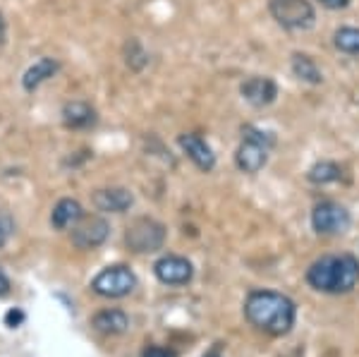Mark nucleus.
Here are the masks:
<instances>
[{
  "instance_id": "nucleus-1",
  "label": "nucleus",
  "mask_w": 359,
  "mask_h": 357,
  "mask_svg": "<svg viewBox=\"0 0 359 357\" xmlns=\"http://www.w3.org/2000/svg\"><path fill=\"white\" fill-rule=\"evenodd\" d=\"M245 316L254 329L269 333V336H285L292 331L297 307L290 297L271 290L249 292L245 302Z\"/></svg>"
},
{
  "instance_id": "nucleus-2",
  "label": "nucleus",
  "mask_w": 359,
  "mask_h": 357,
  "mask_svg": "<svg viewBox=\"0 0 359 357\" xmlns=\"http://www.w3.org/2000/svg\"><path fill=\"white\" fill-rule=\"evenodd\" d=\"M306 283L318 292H328V295L350 292L359 283V262L352 255L321 257L306 271Z\"/></svg>"
},
{
  "instance_id": "nucleus-3",
  "label": "nucleus",
  "mask_w": 359,
  "mask_h": 357,
  "mask_svg": "<svg viewBox=\"0 0 359 357\" xmlns=\"http://www.w3.org/2000/svg\"><path fill=\"white\" fill-rule=\"evenodd\" d=\"M273 147V137L262 130L245 128L242 144L235 154V163L242 173H259L269 161V149Z\"/></svg>"
},
{
  "instance_id": "nucleus-4",
  "label": "nucleus",
  "mask_w": 359,
  "mask_h": 357,
  "mask_svg": "<svg viewBox=\"0 0 359 357\" xmlns=\"http://www.w3.org/2000/svg\"><path fill=\"white\" fill-rule=\"evenodd\" d=\"M125 243L130 250L147 255V252H156L165 245V228L154 218H137L125 233Z\"/></svg>"
},
{
  "instance_id": "nucleus-5",
  "label": "nucleus",
  "mask_w": 359,
  "mask_h": 357,
  "mask_svg": "<svg viewBox=\"0 0 359 357\" xmlns=\"http://www.w3.org/2000/svg\"><path fill=\"white\" fill-rule=\"evenodd\" d=\"M269 10L278 25L285 29H309L316 20L309 0H271Z\"/></svg>"
},
{
  "instance_id": "nucleus-6",
  "label": "nucleus",
  "mask_w": 359,
  "mask_h": 357,
  "mask_svg": "<svg viewBox=\"0 0 359 357\" xmlns=\"http://www.w3.org/2000/svg\"><path fill=\"white\" fill-rule=\"evenodd\" d=\"M137 285V276L130 271L127 267H108L94 278L91 290L101 297H125L135 290Z\"/></svg>"
},
{
  "instance_id": "nucleus-7",
  "label": "nucleus",
  "mask_w": 359,
  "mask_h": 357,
  "mask_svg": "<svg viewBox=\"0 0 359 357\" xmlns=\"http://www.w3.org/2000/svg\"><path fill=\"white\" fill-rule=\"evenodd\" d=\"M311 226L318 235H340L350 228V214L338 201H321L311 211Z\"/></svg>"
},
{
  "instance_id": "nucleus-8",
  "label": "nucleus",
  "mask_w": 359,
  "mask_h": 357,
  "mask_svg": "<svg viewBox=\"0 0 359 357\" xmlns=\"http://www.w3.org/2000/svg\"><path fill=\"white\" fill-rule=\"evenodd\" d=\"M111 235V226L101 216H82V221L72 228V245L79 250H94L103 245Z\"/></svg>"
},
{
  "instance_id": "nucleus-9",
  "label": "nucleus",
  "mask_w": 359,
  "mask_h": 357,
  "mask_svg": "<svg viewBox=\"0 0 359 357\" xmlns=\"http://www.w3.org/2000/svg\"><path fill=\"white\" fill-rule=\"evenodd\" d=\"M154 274H156V278L165 285H184L192 281L194 269L184 257L168 255V257H161L158 262L154 264Z\"/></svg>"
},
{
  "instance_id": "nucleus-10",
  "label": "nucleus",
  "mask_w": 359,
  "mask_h": 357,
  "mask_svg": "<svg viewBox=\"0 0 359 357\" xmlns=\"http://www.w3.org/2000/svg\"><path fill=\"white\" fill-rule=\"evenodd\" d=\"M177 144L199 170L208 173V170L216 168V154L211 151V147L206 144V140H201L199 135H180Z\"/></svg>"
},
{
  "instance_id": "nucleus-11",
  "label": "nucleus",
  "mask_w": 359,
  "mask_h": 357,
  "mask_svg": "<svg viewBox=\"0 0 359 357\" xmlns=\"http://www.w3.org/2000/svg\"><path fill=\"white\" fill-rule=\"evenodd\" d=\"M242 96L257 108L271 106L278 96V84L271 77H249L245 84L240 86Z\"/></svg>"
},
{
  "instance_id": "nucleus-12",
  "label": "nucleus",
  "mask_w": 359,
  "mask_h": 357,
  "mask_svg": "<svg viewBox=\"0 0 359 357\" xmlns=\"http://www.w3.org/2000/svg\"><path fill=\"white\" fill-rule=\"evenodd\" d=\"M132 204H135V197L125 187H106L94 192V206L106 214H125Z\"/></svg>"
},
{
  "instance_id": "nucleus-13",
  "label": "nucleus",
  "mask_w": 359,
  "mask_h": 357,
  "mask_svg": "<svg viewBox=\"0 0 359 357\" xmlns=\"http://www.w3.org/2000/svg\"><path fill=\"white\" fill-rule=\"evenodd\" d=\"M91 326L103 336H120L130 329V319L123 309H103L91 319Z\"/></svg>"
},
{
  "instance_id": "nucleus-14",
  "label": "nucleus",
  "mask_w": 359,
  "mask_h": 357,
  "mask_svg": "<svg viewBox=\"0 0 359 357\" xmlns=\"http://www.w3.org/2000/svg\"><path fill=\"white\" fill-rule=\"evenodd\" d=\"M84 216V209L77 199H60L53 206V214H50V223L55 230H67L74 228Z\"/></svg>"
},
{
  "instance_id": "nucleus-15",
  "label": "nucleus",
  "mask_w": 359,
  "mask_h": 357,
  "mask_svg": "<svg viewBox=\"0 0 359 357\" xmlns=\"http://www.w3.org/2000/svg\"><path fill=\"white\" fill-rule=\"evenodd\" d=\"M62 123L72 130H86L96 123V111L84 101H72L62 108Z\"/></svg>"
},
{
  "instance_id": "nucleus-16",
  "label": "nucleus",
  "mask_w": 359,
  "mask_h": 357,
  "mask_svg": "<svg viewBox=\"0 0 359 357\" xmlns=\"http://www.w3.org/2000/svg\"><path fill=\"white\" fill-rule=\"evenodd\" d=\"M57 70H60V65H57L53 58H41V60H36L25 72V77H22V84H25L27 91H34V89H39V86H41L46 79L53 77Z\"/></svg>"
},
{
  "instance_id": "nucleus-17",
  "label": "nucleus",
  "mask_w": 359,
  "mask_h": 357,
  "mask_svg": "<svg viewBox=\"0 0 359 357\" xmlns=\"http://www.w3.org/2000/svg\"><path fill=\"white\" fill-rule=\"evenodd\" d=\"M292 72L297 74L302 82H309V84H321V79H323V74L314 62V58L302 55V53L292 55Z\"/></svg>"
},
{
  "instance_id": "nucleus-18",
  "label": "nucleus",
  "mask_w": 359,
  "mask_h": 357,
  "mask_svg": "<svg viewBox=\"0 0 359 357\" xmlns=\"http://www.w3.org/2000/svg\"><path fill=\"white\" fill-rule=\"evenodd\" d=\"M343 177V168L333 161H318L309 168V180L316 182V185H328V182H335Z\"/></svg>"
},
{
  "instance_id": "nucleus-19",
  "label": "nucleus",
  "mask_w": 359,
  "mask_h": 357,
  "mask_svg": "<svg viewBox=\"0 0 359 357\" xmlns=\"http://www.w3.org/2000/svg\"><path fill=\"white\" fill-rule=\"evenodd\" d=\"M335 48L343 53L359 55V29L357 27H343L335 32Z\"/></svg>"
},
{
  "instance_id": "nucleus-20",
  "label": "nucleus",
  "mask_w": 359,
  "mask_h": 357,
  "mask_svg": "<svg viewBox=\"0 0 359 357\" xmlns=\"http://www.w3.org/2000/svg\"><path fill=\"white\" fill-rule=\"evenodd\" d=\"M142 357H177L175 350H168V348H161V345H151L142 353Z\"/></svg>"
},
{
  "instance_id": "nucleus-21",
  "label": "nucleus",
  "mask_w": 359,
  "mask_h": 357,
  "mask_svg": "<svg viewBox=\"0 0 359 357\" xmlns=\"http://www.w3.org/2000/svg\"><path fill=\"white\" fill-rule=\"evenodd\" d=\"M318 3L323 5V8H328V10H343L350 5V0H318Z\"/></svg>"
},
{
  "instance_id": "nucleus-22",
  "label": "nucleus",
  "mask_w": 359,
  "mask_h": 357,
  "mask_svg": "<svg viewBox=\"0 0 359 357\" xmlns=\"http://www.w3.org/2000/svg\"><path fill=\"white\" fill-rule=\"evenodd\" d=\"M5 321H8V326H17L20 321H25V314L20 309H13V312H8V316H5Z\"/></svg>"
},
{
  "instance_id": "nucleus-23",
  "label": "nucleus",
  "mask_w": 359,
  "mask_h": 357,
  "mask_svg": "<svg viewBox=\"0 0 359 357\" xmlns=\"http://www.w3.org/2000/svg\"><path fill=\"white\" fill-rule=\"evenodd\" d=\"M8 290H10V281H8V276L3 274V269H0V297L8 295Z\"/></svg>"
},
{
  "instance_id": "nucleus-24",
  "label": "nucleus",
  "mask_w": 359,
  "mask_h": 357,
  "mask_svg": "<svg viewBox=\"0 0 359 357\" xmlns=\"http://www.w3.org/2000/svg\"><path fill=\"white\" fill-rule=\"evenodd\" d=\"M8 233H10V230H8V226H5V223L0 221V250H3V247H5V243H8Z\"/></svg>"
},
{
  "instance_id": "nucleus-25",
  "label": "nucleus",
  "mask_w": 359,
  "mask_h": 357,
  "mask_svg": "<svg viewBox=\"0 0 359 357\" xmlns=\"http://www.w3.org/2000/svg\"><path fill=\"white\" fill-rule=\"evenodd\" d=\"M5 36H8V27H5L3 13H0V46H3V43H5Z\"/></svg>"
},
{
  "instance_id": "nucleus-26",
  "label": "nucleus",
  "mask_w": 359,
  "mask_h": 357,
  "mask_svg": "<svg viewBox=\"0 0 359 357\" xmlns=\"http://www.w3.org/2000/svg\"><path fill=\"white\" fill-rule=\"evenodd\" d=\"M204 357H221V355H218V353H208V355H204Z\"/></svg>"
}]
</instances>
